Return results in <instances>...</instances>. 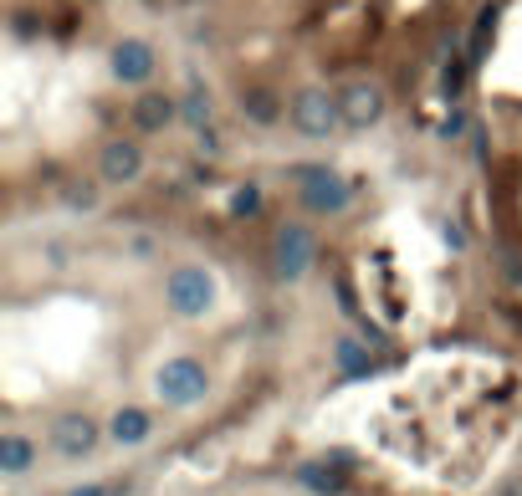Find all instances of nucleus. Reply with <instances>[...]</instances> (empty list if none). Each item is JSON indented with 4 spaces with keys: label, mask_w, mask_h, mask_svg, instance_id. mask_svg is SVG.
I'll list each match as a JSON object with an SVG mask.
<instances>
[{
    "label": "nucleus",
    "mask_w": 522,
    "mask_h": 496,
    "mask_svg": "<svg viewBox=\"0 0 522 496\" xmlns=\"http://www.w3.org/2000/svg\"><path fill=\"white\" fill-rule=\"evenodd\" d=\"M174 118H180V103H174L169 93H139V98H134V123H139L144 133H159V128H169Z\"/></svg>",
    "instance_id": "nucleus-10"
},
{
    "label": "nucleus",
    "mask_w": 522,
    "mask_h": 496,
    "mask_svg": "<svg viewBox=\"0 0 522 496\" xmlns=\"http://www.w3.org/2000/svg\"><path fill=\"white\" fill-rule=\"evenodd\" d=\"M31 461H36V445L26 435H6V440H0V471H6V476H21Z\"/></svg>",
    "instance_id": "nucleus-12"
},
{
    "label": "nucleus",
    "mask_w": 522,
    "mask_h": 496,
    "mask_svg": "<svg viewBox=\"0 0 522 496\" xmlns=\"http://www.w3.org/2000/svg\"><path fill=\"white\" fill-rule=\"evenodd\" d=\"M313 251H318V241H313L308 225H297V220L282 225L277 241H272V272H277V282H297L313 266Z\"/></svg>",
    "instance_id": "nucleus-3"
},
{
    "label": "nucleus",
    "mask_w": 522,
    "mask_h": 496,
    "mask_svg": "<svg viewBox=\"0 0 522 496\" xmlns=\"http://www.w3.org/2000/svg\"><path fill=\"white\" fill-rule=\"evenodd\" d=\"M113 491H118V486H72L67 496H113Z\"/></svg>",
    "instance_id": "nucleus-19"
},
{
    "label": "nucleus",
    "mask_w": 522,
    "mask_h": 496,
    "mask_svg": "<svg viewBox=\"0 0 522 496\" xmlns=\"http://www.w3.org/2000/svg\"><path fill=\"white\" fill-rule=\"evenodd\" d=\"M338 123H343L338 98H328L323 87H302V93L292 98V128L302 133V139H328Z\"/></svg>",
    "instance_id": "nucleus-4"
},
{
    "label": "nucleus",
    "mask_w": 522,
    "mask_h": 496,
    "mask_svg": "<svg viewBox=\"0 0 522 496\" xmlns=\"http://www.w3.org/2000/svg\"><path fill=\"white\" fill-rule=\"evenodd\" d=\"M205 384L210 379H205L200 358H169V364L159 369V379H154L164 404H195V399H205Z\"/></svg>",
    "instance_id": "nucleus-5"
},
{
    "label": "nucleus",
    "mask_w": 522,
    "mask_h": 496,
    "mask_svg": "<svg viewBox=\"0 0 522 496\" xmlns=\"http://www.w3.org/2000/svg\"><path fill=\"white\" fill-rule=\"evenodd\" d=\"M338 113H343L348 128H369V123L384 118V93H379L374 82H348L343 93H338Z\"/></svg>",
    "instance_id": "nucleus-8"
},
{
    "label": "nucleus",
    "mask_w": 522,
    "mask_h": 496,
    "mask_svg": "<svg viewBox=\"0 0 522 496\" xmlns=\"http://www.w3.org/2000/svg\"><path fill=\"white\" fill-rule=\"evenodd\" d=\"M108 67H113L118 82L139 87V82L154 77V47H149V41H139V36H123L118 47H113V57H108Z\"/></svg>",
    "instance_id": "nucleus-7"
},
{
    "label": "nucleus",
    "mask_w": 522,
    "mask_h": 496,
    "mask_svg": "<svg viewBox=\"0 0 522 496\" xmlns=\"http://www.w3.org/2000/svg\"><path fill=\"white\" fill-rule=\"evenodd\" d=\"M180 113H185V123H190L195 133H205V123H210V93H205L200 82H190V93H185Z\"/></svg>",
    "instance_id": "nucleus-14"
},
{
    "label": "nucleus",
    "mask_w": 522,
    "mask_h": 496,
    "mask_svg": "<svg viewBox=\"0 0 522 496\" xmlns=\"http://www.w3.org/2000/svg\"><path fill=\"white\" fill-rule=\"evenodd\" d=\"M52 450H57V456H67V461L93 456V450H98V425L87 420V415H57L52 420Z\"/></svg>",
    "instance_id": "nucleus-6"
},
{
    "label": "nucleus",
    "mask_w": 522,
    "mask_h": 496,
    "mask_svg": "<svg viewBox=\"0 0 522 496\" xmlns=\"http://www.w3.org/2000/svg\"><path fill=\"white\" fill-rule=\"evenodd\" d=\"M297 481L308 486L313 496H338V491H343L338 471H328V466H302V471H297Z\"/></svg>",
    "instance_id": "nucleus-15"
},
{
    "label": "nucleus",
    "mask_w": 522,
    "mask_h": 496,
    "mask_svg": "<svg viewBox=\"0 0 522 496\" xmlns=\"http://www.w3.org/2000/svg\"><path fill=\"white\" fill-rule=\"evenodd\" d=\"M256 210H261V190L256 185H246V190L231 195V215H256Z\"/></svg>",
    "instance_id": "nucleus-18"
},
{
    "label": "nucleus",
    "mask_w": 522,
    "mask_h": 496,
    "mask_svg": "<svg viewBox=\"0 0 522 496\" xmlns=\"http://www.w3.org/2000/svg\"><path fill=\"white\" fill-rule=\"evenodd\" d=\"M338 364H343V374H348V379H359V374H369V369H374V364H369V353H364L359 343H348V338L338 343Z\"/></svg>",
    "instance_id": "nucleus-16"
},
{
    "label": "nucleus",
    "mask_w": 522,
    "mask_h": 496,
    "mask_svg": "<svg viewBox=\"0 0 522 496\" xmlns=\"http://www.w3.org/2000/svg\"><path fill=\"white\" fill-rule=\"evenodd\" d=\"M98 174L108 179V185H128V179L144 174V154L134 139H108L103 154H98Z\"/></svg>",
    "instance_id": "nucleus-9"
},
{
    "label": "nucleus",
    "mask_w": 522,
    "mask_h": 496,
    "mask_svg": "<svg viewBox=\"0 0 522 496\" xmlns=\"http://www.w3.org/2000/svg\"><path fill=\"white\" fill-rule=\"evenodd\" d=\"M241 113L251 118V123H261V128H267V123H277V98L267 93V87H246V93H241Z\"/></svg>",
    "instance_id": "nucleus-13"
},
{
    "label": "nucleus",
    "mask_w": 522,
    "mask_h": 496,
    "mask_svg": "<svg viewBox=\"0 0 522 496\" xmlns=\"http://www.w3.org/2000/svg\"><path fill=\"white\" fill-rule=\"evenodd\" d=\"M62 200H67V210H93V205H98V185H87V179H72V185L62 190Z\"/></svg>",
    "instance_id": "nucleus-17"
},
{
    "label": "nucleus",
    "mask_w": 522,
    "mask_h": 496,
    "mask_svg": "<svg viewBox=\"0 0 522 496\" xmlns=\"http://www.w3.org/2000/svg\"><path fill=\"white\" fill-rule=\"evenodd\" d=\"M292 185H297L302 205H308L313 215H338V210H348V179L333 174L328 164H297V169H292Z\"/></svg>",
    "instance_id": "nucleus-1"
},
{
    "label": "nucleus",
    "mask_w": 522,
    "mask_h": 496,
    "mask_svg": "<svg viewBox=\"0 0 522 496\" xmlns=\"http://www.w3.org/2000/svg\"><path fill=\"white\" fill-rule=\"evenodd\" d=\"M113 440L118 445H139V440H149V430H154V420H149V410H134V404H128V410H118L113 415Z\"/></svg>",
    "instance_id": "nucleus-11"
},
{
    "label": "nucleus",
    "mask_w": 522,
    "mask_h": 496,
    "mask_svg": "<svg viewBox=\"0 0 522 496\" xmlns=\"http://www.w3.org/2000/svg\"><path fill=\"white\" fill-rule=\"evenodd\" d=\"M164 302L180 312V318H200V312L215 302V282L205 266H174L164 282Z\"/></svg>",
    "instance_id": "nucleus-2"
}]
</instances>
